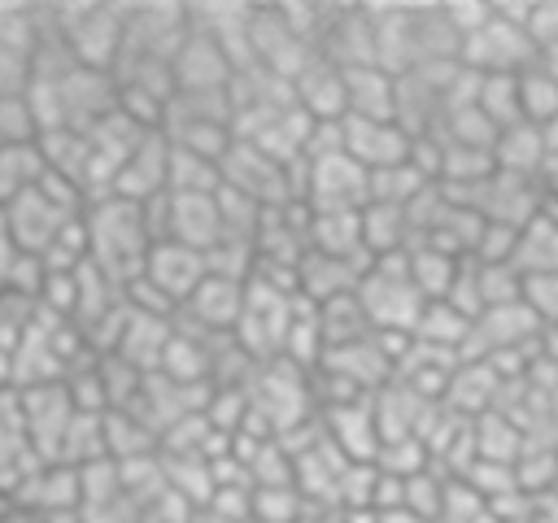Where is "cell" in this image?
I'll return each instance as SVG.
<instances>
[{"label":"cell","instance_id":"1","mask_svg":"<svg viewBox=\"0 0 558 523\" xmlns=\"http://www.w3.org/2000/svg\"><path fill=\"white\" fill-rule=\"evenodd\" d=\"M83 227H87V262L100 275H109L118 288L135 283L144 270V257L153 248L144 205L122 200V196H100L87 205Z\"/></svg>","mask_w":558,"mask_h":523},{"label":"cell","instance_id":"2","mask_svg":"<svg viewBox=\"0 0 558 523\" xmlns=\"http://www.w3.org/2000/svg\"><path fill=\"white\" fill-rule=\"evenodd\" d=\"M536 44L527 39V4H488L484 22L462 39V65L471 74H523L536 65Z\"/></svg>","mask_w":558,"mask_h":523},{"label":"cell","instance_id":"3","mask_svg":"<svg viewBox=\"0 0 558 523\" xmlns=\"http://www.w3.org/2000/svg\"><path fill=\"white\" fill-rule=\"evenodd\" d=\"M48 26L78 65L113 74L126 39V4H57L48 9Z\"/></svg>","mask_w":558,"mask_h":523},{"label":"cell","instance_id":"4","mask_svg":"<svg viewBox=\"0 0 558 523\" xmlns=\"http://www.w3.org/2000/svg\"><path fill=\"white\" fill-rule=\"evenodd\" d=\"M357 301H362V309H366V318L379 336H410L423 305H427L418 296V288L410 283L405 253L375 257L371 270L362 275V283H357Z\"/></svg>","mask_w":558,"mask_h":523},{"label":"cell","instance_id":"5","mask_svg":"<svg viewBox=\"0 0 558 523\" xmlns=\"http://www.w3.org/2000/svg\"><path fill=\"white\" fill-rule=\"evenodd\" d=\"M301 205H310V214H362L371 205V174L349 153L305 161Z\"/></svg>","mask_w":558,"mask_h":523},{"label":"cell","instance_id":"6","mask_svg":"<svg viewBox=\"0 0 558 523\" xmlns=\"http://www.w3.org/2000/svg\"><path fill=\"white\" fill-rule=\"evenodd\" d=\"M222 187L257 200L262 209L296 200L292 196V166H279L275 157H266L262 148H253L244 139H235L231 153L222 157Z\"/></svg>","mask_w":558,"mask_h":523},{"label":"cell","instance_id":"7","mask_svg":"<svg viewBox=\"0 0 558 523\" xmlns=\"http://www.w3.org/2000/svg\"><path fill=\"white\" fill-rule=\"evenodd\" d=\"M205 275H209L205 253H196V248H187V244H174V240H161V244L148 248L144 270H140V283H144L148 292H157V296L179 314V309L187 305V296L205 283Z\"/></svg>","mask_w":558,"mask_h":523},{"label":"cell","instance_id":"8","mask_svg":"<svg viewBox=\"0 0 558 523\" xmlns=\"http://www.w3.org/2000/svg\"><path fill=\"white\" fill-rule=\"evenodd\" d=\"M170 70H174V92H231L235 83V61L227 57V48L196 26L187 31Z\"/></svg>","mask_w":558,"mask_h":523},{"label":"cell","instance_id":"9","mask_svg":"<svg viewBox=\"0 0 558 523\" xmlns=\"http://www.w3.org/2000/svg\"><path fill=\"white\" fill-rule=\"evenodd\" d=\"M244 296H248V283L222 279V275H205V283L179 309V323L201 331V336H235L240 314H244Z\"/></svg>","mask_w":558,"mask_h":523},{"label":"cell","instance_id":"10","mask_svg":"<svg viewBox=\"0 0 558 523\" xmlns=\"http://www.w3.org/2000/svg\"><path fill=\"white\" fill-rule=\"evenodd\" d=\"M344 153L366 170H392L405 166L414 153V139L401 122H379V118H344Z\"/></svg>","mask_w":558,"mask_h":523},{"label":"cell","instance_id":"11","mask_svg":"<svg viewBox=\"0 0 558 523\" xmlns=\"http://www.w3.org/2000/svg\"><path fill=\"white\" fill-rule=\"evenodd\" d=\"M4 218H9V227H13L17 244H22V253L44 257V253L52 248V240H57L74 218H83V214H74V209H65V205H57L44 187H31V192H26V196H17L13 205H4Z\"/></svg>","mask_w":558,"mask_h":523},{"label":"cell","instance_id":"12","mask_svg":"<svg viewBox=\"0 0 558 523\" xmlns=\"http://www.w3.org/2000/svg\"><path fill=\"white\" fill-rule=\"evenodd\" d=\"M22 397V414H26V431H31V445L44 462H57L61 453V440H65V427L74 418V401L65 392V384H44V388H26L17 392Z\"/></svg>","mask_w":558,"mask_h":523},{"label":"cell","instance_id":"13","mask_svg":"<svg viewBox=\"0 0 558 523\" xmlns=\"http://www.w3.org/2000/svg\"><path fill=\"white\" fill-rule=\"evenodd\" d=\"M366 270H371L366 262H344V257L305 248V257L296 262V296L310 301V305H327V301L353 296Z\"/></svg>","mask_w":558,"mask_h":523},{"label":"cell","instance_id":"14","mask_svg":"<svg viewBox=\"0 0 558 523\" xmlns=\"http://www.w3.org/2000/svg\"><path fill=\"white\" fill-rule=\"evenodd\" d=\"M166 183H170V139H166L161 131H153V135L126 157V166L118 170L113 196L135 200V205H148V200H157V196L166 192Z\"/></svg>","mask_w":558,"mask_h":523},{"label":"cell","instance_id":"15","mask_svg":"<svg viewBox=\"0 0 558 523\" xmlns=\"http://www.w3.org/2000/svg\"><path fill=\"white\" fill-rule=\"evenodd\" d=\"M292 100H296L314 122H344V118H349L344 70L331 65L327 57H314V61L292 78Z\"/></svg>","mask_w":558,"mask_h":523},{"label":"cell","instance_id":"16","mask_svg":"<svg viewBox=\"0 0 558 523\" xmlns=\"http://www.w3.org/2000/svg\"><path fill=\"white\" fill-rule=\"evenodd\" d=\"M170 336H174V318H166V314H144V309H131V305H126V323H122V331H118L113 353H118L122 362H131L135 370L157 375Z\"/></svg>","mask_w":558,"mask_h":523},{"label":"cell","instance_id":"17","mask_svg":"<svg viewBox=\"0 0 558 523\" xmlns=\"http://www.w3.org/2000/svg\"><path fill=\"white\" fill-rule=\"evenodd\" d=\"M344 96H349V118L397 122V74L379 65L344 70Z\"/></svg>","mask_w":558,"mask_h":523},{"label":"cell","instance_id":"18","mask_svg":"<svg viewBox=\"0 0 558 523\" xmlns=\"http://www.w3.org/2000/svg\"><path fill=\"white\" fill-rule=\"evenodd\" d=\"M310 248L371 266V253L362 240V214H310Z\"/></svg>","mask_w":558,"mask_h":523},{"label":"cell","instance_id":"19","mask_svg":"<svg viewBox=\"0 0 558 523\" xmlns=\"http://www.w3.org/2000/svg\"><path fill=\"white\" fill-rule=\"evenodd\" d=\"M493 161L497 170H510V174H523V179H541L545 170V135L541 126L532 122H514L497 135L493 144Z\"/></svg>","mask_w":558,"mask_h":523},{"label":"cell","instance_id":"20","mask_svg":"<svg viewBox=\"0 0 558 523\" xmlns=\"http://www.w3.org/2000/svg\"><path fill=\"white\" fill-rule=\"evenodd\" d=\"M362 240H366V253H371V262L375 257H392V253H405L410 248V218H405V209L401 205H379V200H371L366 209H362Z\"/></svg>","mask_w":558,"mask_h":523},{"label":"cell","instance_id":"21","mask_svg":"<svg viewBox=\"0 0 558 523\" xmlns=\"http://www.w3.org/2000/svg\"><path fill=\"white\" fill-rule=\"evenodd\" d=\"M48 174L39 139L35 144H0V209L13 205L17 196H26L31 187H39V179Z\"/></svg>","mask_w":558,"mask_h":523},{"label":"cell","instance_id":"22","mask_svg":"<svg viewBox=\"0 0 558 523\" xmlns=\"http://www.w3.org/2000/svg\"><path fill=\"white\" fill-rule=\"evenodd\" d=\"M514 270L519 275H558V222L536 214L514 244Z\"/></svg>","mask_w":558,"mask_h":523},{"label":"cell","instance_id":"23","mask_svg":"<svg viewBox=\"0 0 558 523\" xmlns=\"http://www.w3.org/2000/svg\"><path fill=\"white\" fill-rule=\"evenodd\" d=\"M218 187H222V166L218 161L170 144V183H166V192H174V196H209Z\"/></svg>","mask_w":558,"mask_h":523},{"label":"cell","instance_id":"24","mask_svg":"<svg viewBox=\"0 0 558 523\" xmlns=\"http://www.w3.org/2000/svg\"><path fill=\"white\" fill-rule=\"evenodd\" d=\"M475 109L497 131L523 122V109H519V74H480V83H475Z\"/></svg>","mask_w":558,"mask_h":523},{"label":"cell","instance_id":"25","mask_svg":"<svg viewBox=\"0 0 558 523\" xmlns=\"http://www.w3.org/2000/svg\"><path fill=\"white\" fill-rule=\"evenodd\" d=\"M519 109H523V122L532 126H549L558 118V74L545 70L541 57L519 74Z\"/></svg>","mask_w":558,"mask_h":523},{"label":"cell","instance_id":"26","mask_svg":"<svg viewBox=\"0 0 558 523\" xmlns=\"http://www.w3.org/2000/svg\"><path fill=\"white\" fill-rule=\"evenodd\" d=\"M527 314L549 331L558 327V275H523V296Z\"/></svg>","mask_w":558,"mask_h":523},{"label":"cell","instance_id":"27","mask_svg":"<svg viewBox=\"0 0 558 523\" xmlns=\"http://www.w3.org/2000/svg\"><path fill=\"white\" fill-rule=\"evenodd\" d=\"M39 139V122L31 113L26 96H4L0 100V144H35Z\"/></svg>","mask_w":558,"mask_h":523},{"label":"cell","instance_id":"28","mask_svg":"<svg viewBox=\"0 0 558 523\" xmlns=\"http://www.w3.org/2000/svg\"><path fill=\"white\" fill-rule=\"evenodd\" d=\"M31 78H35V52L0 44V100L4 96H26Z\"/></svg>","mask_w":558,"mask_h":523},{"label":"cell","instance_id":"29","mask_svg":"<svg viewBox=\"0 0 558 523\" xmlns=\"http://www.w3.org/2000/svg\"><path fill=\"white\" fill-rule=\"evenodd\" d=\"M527 39L536 44V52L558 48V0L527 4Z\"/></svg>","mask_w":558,"mask_h":523},{"label":"cell","instance_id":"30","mask_svg":"<svg viewBox=\"0 0 558 523\" xmlns=\"http://www.w3.org/2000/svg\"><path fill=\"white\" fill-rule=\"evenodd\" d=\"M541 192H545V196H558V157H545V170H541Z\"/></svg>","mask_w":558,"mask_h":523},{"label":"cell","instance_id":"31","mask_svg":"<svg viewBox=\"0 0 558 523\" xmlns=\"http://www.w3.org/2000/svg\"><path fill=\"white\" fill-rule=\"evenodd\" d=\"M187 523H231V519H222L214 506H201V510H192V519Z\"/></svg>","mask_w":558,"mask_h":523},{"label":"cell","instance_id":"32","mask_svg":"<svg viewBox=\"0 0 558 523\" xmlns=\"http://www.w3.org/2000/svg\"><path fill=\"white\" fill-rule=\"evenodd\" d=\"M379 523H423V519H414V514L401 510V514H379Z\"/></svg>","mask_w":558,"mask_h":523},{"label":"cell","instance_id":"33","mask_svg":"<svg viewBox=\"0 0 558 523\" xmlns=\"http://www.w3.org/2000/svg\"><path fill=\"white\" fill-rule=\"evenodd\" d=\"M541 65H545V70H554V74H558V48H549V52H541Z\"/></svg>","mask_w":558,"mask_h":523}]
</instances>
